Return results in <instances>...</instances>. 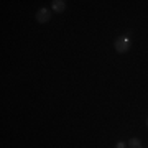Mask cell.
<instances>
[{
  "mask_svg": "<svg viewBox=\"0 0 148 148\" xmlns=\"http://www.w3.org/2000/svg\"><path fill=\"white\" fill-rule=\"evenodd\" d=\"M114 46H115V51L117 53H120V54H123V53H127L128 49H130V40H128L127 36H119L115 40V43H114Z\"/></svg>",
  "mask_w": 148,
  "mask_h": 148,
  "instance_id": "cell-1",
  "label": "cell"
},
{
  "mask_svg": "<svg viewBox=\"0 0 148 148\" xmlns=\"http://www.w3.org/2000/svg\"><path fill=\"white\" fill-rule=\"evenodd\" d=\"M51 20V13L48 8H40L36 12V21L38 23H48V21Z\"/></svg>",
  "mask_w": 148,
  "mask_h": 148,
  "instance_id": "cell-2",
  "label": "cell"
},
{
  "mask_svg": "<svg viewBox=\"0 0 148 148\" xmlns=\"http://www.w3.org/2000/svg\"><path fill=\"white\" fill-rule=\"evenodd\" d=\"M51 7L56 13H61V12L66 10V2L64 0H54V2H51Z\"/></svg>",
  "mask_w": 148,
  "mask_h": 148,
  "instance_id": "cell-3",
  "label": "cell"
},
{
  "mask_svg": "<svg viewBox=\"0 0 148 148\" xmlns=\"http://www.w3.org/2000/svg\"><path fill=\"white\" fill-rule=\"evenodd\" d=\"M128 145H130V148H142V142L138 138H130Z\"/></svg>",
  "mask_w": 148,
  "mask_h": 148,
  "instance_id": "cell-4",
  "label": "cell"
},
{
  "mask_svg": "<svg viewBox=\"0 0 148 148\" xmlns=\"http://www.w3.org/2000/svg\"><path fill=\"white\" fill-rule=\"evenodd\" d=\"M115 148H127V145H125L123 142H119V143L115 145Z\"/></svg>",
  "mask_w": 148,
  "mask_h": 148,
  "instance_id": "cell-5",
  "label": "cell"
},
{
  "mask_svg": "<svg viewBox=\"0 0 148 148\" xmlns=\"http://www.w3.org/2000/svg\"><path fill=\"white\" fill-rule=\"evenodd\" d=\"M147 127H148V119H147Z\"/></svg>",
  "mask_w": 148,
  "mask_h": 148,
  "instance_id": "cell-6",
  "label": "cell"
}]
</instances>
